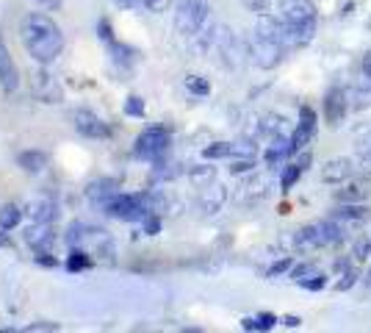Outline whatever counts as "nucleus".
<instances>
[{"label":"nucleus","mask_w":371,"mask_h":333,"mask_svg":"<svg viewBox=\"0 0 371 333\" xmlns=\"http://www.w3.org/2000/svg\"><path fill=\"white\" fill-rule=\"evenodd\" d=\"M355 175V161L352 159H330L322 170L324 184H347Z\"/></svg>","instance_id":"ddd939ff"},{"label":"nucleus","mask_w":371,"mask_h":333,"mask_svg":"<svg viewBox=\"0 0 371 333\" xmlns=\"http://www.w3.org/2000/svg\"><path fill=\"white\" fill-rule=\"evenodd\" d=\"M22 217H25V211H22L19 206L6 203V206L0 209V231H11V228H17Z\"/></svg>","instance_id":"b1692460"},{"label":"nucleus","mask_w":371,"mask_h":333,"mask_svg":"<svg viewBox=\"0 0 371 333\" xmlns=\"http://www.w3.org/2000/svg\"><path fill=\"white\" fill-rule=\"evenodd\" d=\"M308 164H311V156H308V153H305V156H302V159H299L297 164H288V167L283 170L280 186H283V189H291V186H294V184L299 181V175H302V172L308 170Z\"/></svg>","instance_id":"412c9836"},{"label":"nucleus","mask_w":371,"mask_h":333,"mask_svg":"<svg viewBox=\"0 0 371 333\" xmlns=\"http://www.w3.org/2000/svg\"><path fill=\"white\" fill-rule=\"evenodd\" d=\"M17 164L25 170V172H42L44 167H47V156L42 153V150H25V153H19V159H17Z\"/></svg>","instance_id":"aec40b11"},{"label":"nucleus","mask_w":371,"mask_h":333,"mask_svg":"<svg viewBox=\"0 0 371 333\" xmlns=\"http://www.w3.org/2000/svg\"><path fill=\"white\" fill-rule=\"evenodd\" d=\"M213 53L219 56V61L227 70H238L244 64V58L249 56V44H244L230 28L219 25L216 28V39H213Z\"/></svg>","instance_id":"20e7f679"},{"label":"nucleus","mask_w":371,"mask_h":333,"mask_svg":"<svg viewBox=\"0 0 371 333\" xmlns=\"http://www.w3.org/2000/svg\"><path fill=\"white\" fill-rule=\"evenodd\" d=\"M67 245L86 250L92 259H106L108 261L114 256V239H111V234L106 228H94V225H86V222H75L67 231Z\"/></svg>","instance_id":"f03ea898"},{"label":"nucleus","mask_w":371,"mask_h":333,"mask_svg":"<svg viewBox=\"0 0 371 333\" xmlns=\"http://www.w3.org/2000/svg\"><path fill=\"white\" fill-rule=\"evenodd\" d=\"M283 323H286L288 328H299V325H302V320H299V317H286Z\"/></svg>","instance_id":"37998d69"},{"label":"nucleus","mask_w":371,"mask_h":333,"mask_svg":"<svg viewBox=\"0 0 371 333\" xmlns=\"http://www.w3.org/2000/svg\"><path fill=\"white\" fill-rule=\"evenodd\" d=\"M355 278H358V273H355V270H347V273L341 275V281L336 284V289H338V292H344V289H349V286L355 284Z\"/></svg>","instance_id":"58836bf2"},{"label":"nucleus","mask_w":371,"mask_h":333,"mask_svg":"<svg viewBox=\"0 0 371 333\" xmlns=\"http://www.w3.org/2000/svg\"><path fill=\"white\" fill-rule=\"evenodd\" d=\"M28 331H58L56 323H36V325H28Z\"/></svg>","instance_id":"a19ab883"},{"label":"nucleus","mask_w":371,"mask_h":333,"mask_svg":"<svg viewBox=\"0 0 371 333\" xmlns=\"http://www.w3.org/2000/svg\"><path fill=\"white\" fill-rule=\"evenodd\" d=\"M291 267H294V264H291V259H280V261H274V264L269 267V273H266V275H269V278H277V275L291 273Z\"/></svg>","instance_id":"c9c22d12"},{"label":"nucleus","mask_w":371,"mask_h":333,"mask_svg":"<svg viewBox=\"0 0 371 333\" xmlns=\"http://www.w3.org/2000/svg\"><path fill=\"white\" fill-rule=\"evenodd\" d=\"M19 42L36 64H53L64 50V31L61 25L39 11H28L19 19Z\"/></svg>","instance_id":"f257e3e1"},{"label":"nucleus","mask_w":371,"mask_h":333,"mask_svg":"<svg viewBox=\"0 0 371 333\" xmlns=\"http://www.w3.org/2000/svg\"><path fill=\"white\" fill-rule=\"evenodd\" d=\"M202 156H205L208 161L230 159V156H233V145H230V142H213V145H208V147L202 150Z\"/></svg>","instance_id":"bb28decb"},{"label":"nucleus","mask_w":371,"mask_h":333,"mask_svg":"<svg viewBox=\"0 0 371 333\" xmlns=\"http://www.w3.org/2000/svg\"><path fill=\"white\" fill-rule=\"evenodd\" d=\"M94 259L86 253V250H81V247H69V259H67V267L72 270V273H81V270H86L89 264H92Z\"/></svg>","instance_id":"a878e982"},{"label":"nucleus","mask_w":371,"mask_h":333,"mask_svg":"<svg viewBox=\"0 0 371 333\" xmlns=\"http://www.w3.org/2000/svg\"><path fill=\"white\" fill-rule=\"evenodd\" d=\"M363 70H366V75L371 78V53L366 56V58H363Z\"/></svg>","instance_id":"c03bdc74"},{"label":"nucleus","mask_w":371,"mask_h":333,"mask_svg":"<svg viewBox=\"0 0 371 333\" xmlns=\"http://www.w3.org/2000/svg\"><path fill=\"white\" fill-rule=\"evenodd\" d=\"M25 211V217H28V222L31 225H39V222H53L56 220V203L50 200V197H33V200H28V206L22 209Z\"/></svg>","instance_id":"2eb2a0df"},{"label":"nucleus","mask_w":371,"mask_h":333,"mask_svg":"<svg viewBox=\"0 0 371 333\" xmlns=\"http://www.w3.org/2000/svg\"><path fill=\"white\" fill-rule=\"evenodd\" d=\"M69 120H72V128L86 139H108L111 136V125L89 108H75L69 114Z\"/></svg>","instance_id":"6e6552de"},{"label":"nucleus","mask_w":371,"mask_h":333,"mask_svg":"<svg viewBox=\"0 0 371 333\" xmlns=\"http://www.w3.org/2000/svg\"><path fill=\"white\" fill-rule=\"evenodd\" d=\"M316 273H319V270H316L313 264H299V267H291V273H288V278H291L294 284H299V286H302V284H305L308 278H313Z\"/></svg>","instance_id":"c85d7f7f"},{"label":"nucleus","mask_w":371,"mask_h":333,"mask_svg":"<svg viewBox=\"0 0 371 333\" xmlns=\"http://www.w3.org/2000/svg\"><path fill=\"white\" fill-rule=\"evenodd\" d=\"M56 239V228H50V222H39V225H28V234H25V242L33 247V250H47Z\"/></svg>","instance_id":"f3484780"},{"label":"nucleus","mask_w":371,"mask_h":333,"mask_svg":"<svg viewBox=\"0 0 371 333\" xmlns=\"http://www.w3.org/2000/svg\"><path fill=\"white\" fill-rule=\"evenodd\" d=\"M336 197H338V203H358V200H363V192H361V186H349V189H338Z\"/></svg>","instance_id":"2f4dec72"},{"label":"nucleus","mask_w":371,"mask_h":333,"mask_svg":"<svg viewBox=\"0 0 371 333\" xmlns=\"http://www.w3.org/2000/svg\"><path fill=\"white\" fill-rule=\"evenodd\" d=\"M252 167H255V159H233V161H230V172H233V175L252 172Z\"/></svg>","instance_id":"f704fd0d"},{"label":"nucleus","mask_w":371,"mask_h":333,"mask_svg":"<svg viewBox=\"0 0 371 333\" xmlns=\"http://www.w3.org/2000/svg\"><path fill=\"white\" fill-rule=\"evenodd\" d=\"M366 281H369V286H371V270H369V278H366Z\"/></svg>","instance_id":"a18cd8bd"},{"label":"nucleus","mask_w":371,"mask_h":333,"mask_svg":"<svg viewBox=\"0 0 371 333\" xmlns=\"http://www.w3.org/2000/svg\"><path fill=\"white\" fill-rule=\"evenodd\" d=\"M352 256H355V261H366L371 256V239L369 236H361L355 245H352Z\"/></svg>","instance_id":"7c9ffc66"},{"label":"nucleus","mask_w":371,"mask_h":333,"mask_svg":"<svg viewBox=\"0 0 371 333\" xmlns=\"http://www.w3.org/2000/svg\"><path fill=\"white\" fill-rule=\"evenodd\" d=\"M302 286H305L308 292H322V289L327 286V275H324V273H316V275H313V278H308Z\"/></svg>","instance_id":"e433bc0d"},{"label":"nucleus","mask_w":371,"mask_h":333,"mask_svg":"<svg viewBox=\"0 0 371 333\" xmlns=\"http://www.w3.org/2000/svg\"><path fill=\"white\" fill-rule=\"evenodd\" d=\"M188 178H191L194 186H208V184H213V178H216V170L208 167V164H197V167L188 170Z\"/></svg>","instance_id":"393cba45"},{"label":"nucleus","mask_w":371,"mask_h":333,"mask_svg":"<svg viewBox=\"0 0 371 333\" xmlns=\"http://www.w3.org/2000/svg\"><path fill=\"white\" fill-rule=\"evenodd\" d=\"M224 200H227V189L222 184H208V186H202V195H199V211L205 217L219 214Z\"/></svg>","instance_id":"4468645a"},{"label":"nucleus","mask_w":371,"mask_h":333,"mask_svg":"<svg viewBox=\"0 0 371 333\" xmlns=\"http://www.w3.org/2000/svg\"><path fill=\"white\" fill-rule=\"evenodd\" d=\"M31 95L44 106H61L64 103V86L50 70H44V64H39V70L31 72Z\"/></svg>","instance_id":"39448f33"},{"label":"nucleus","mask_w":371,"mask_h":333,"mask_svg":"<svg viewBox=\"0 0 371 333\" xmlns=\"http://www.w3.org/2000/svg\"><path fill=\"white\" fill-rule=\"evenodd\" d=\"M145 111H147V106H145V100L139 95H131L125 100V114L128 117H145Z\"/></svg>","instance_id":"c756f323"},{"label":"nucleus","mask_w":371,"mask_h":333,"mask_svg":"<svg viewBox=\"0 0 371 333\" xmlns=\"http://www.w3.org/2000/svg\"><path fill=\"white\" fill-rule=\"evenodd\" d=\"M280 17L286 22H311V19H316V6L311 0H283Z\"/></svg>","instance_id":"f8f14e48"},{"label":"nucleus","mask_w":371,"mask_h":333,"mask_svg":"<svg viewBox=\"0 0 371 333\" xmlns=\"http://www.w3.org/2000/svg\"><path fill=\"white\" fill-rule=\"evenodd\" d=\"M230 159H255V145L252 142H238L233 145V156Z\"/></svg>","instance_id":"72a5a7b5"},{"label":"nucleus","mask_w":371,"mask_h":333,"mask_svg":"<svg viewBox=\"0 0 371 333\" xmlns=\"http://www.w3.org/2000/svg\"><path fill=\"white\" fill-rule=\"evenodd\" d=\"M280 320L274 314H258V317H244L241 320V328L244 331H272Z\"/></svg>","instance_id":"5701e85b"},{"label":"nucleus","mask_w":371,"mask_h":333,"mask_svg":"<svg viewBox=\"0 0 371 333\" xmlns=\"http://www.w3.org/2000/svg\"><path fill=\"white\" fill-rule=\"evenodd\" d=\"M371 217V211L361 203H341L336 211H333V220L338 222H366Z\"/></svg>","instance_id":"a211bd4d"},{"label":"nucleus","mask_w":371,"mask_h":333,"mask_svg":"<svg viewBox=\"0 0 371 333\" xmlns=\"http://www.w3.org/2000/svg\"><path fill=\"white\" fill-rule=\"evenodd\" d=\"M358 153H361L363 164H371V128L366 131V133L358 136Z\"/></svg>","instance_id":"473e14b6"},{"label":"nucleus","mask_w":371,"mask_h":333,"mask_svg":"<svg viewBox=\"0 0 371 333\" xmlns=\"http://www.w3.org/2000/svg\"><path fill=\"white\" fill-rule=\"evenodd\" d=\"M208 19H211L208 0H178V6H175V31L181 36L191 39Z\"/></svg>","instance_id":"7ed1b4c3"},{"label":"nucleus","mask_w":371,"mask_h":333,"mask_svg":"<svg viewBox=\"0 0 371 333\" xmlns=\"http://www.w3.org/2000/svg\"><path fill=\"white\" fill-rule=\"evenodd\" d=\"M142 3H145V8L153 11V14H164V11L172 6V0H142Z\"/></svg>","instance_id":"4c0bfd02"},{"label":"nucleus","mask_w":371,"mask_h":333,"mask_svg":"<svg viewBox=\"0 0 371 333\" xmlns=\"http://www.w3.org/2000/svg\"><path fill=\"white\" fill-rule=\"evenodd\" d=\"M291 153H294V147H291V136L277 133V136H272V145L266 147L263 159H266V164H269V167H277V164H283Z\"/></svg>","instance_id":"dca6fc26"},{"label":"nucleus","mask_w":371,"mask_h":333,"mask_svg":"<svg viewBox=\"0 0 371 333\" xmlns=\"http://www.w3.org/2000/svg\"><path fill=\"white\" fill-rule=\"evenodd\" d=\"M170 131L164 125H150L136 136V156L142 159H161L170 150Z\"/></svg>","instance_id":"0eeeda50"},{"label":"nucleus","mask_w":371,"mask_h":333,"mask_svg":"<svg viewBox=\"0 0 371 333\" xmlns=\"http://www.w3.org/2000/svg\"><path fill=\"white\" fill-rule=\"evenodd\" d=\"M186 89H188L191 95H197V97H205V95L211 92V83H208V78H202V75H188V78H186Z\"/></svg>","instance_id":"cd10ccee"},{"label":"nucleus","mask_w":371,"mask_h":333,"mask_svg":"<svg viewBox=\"0 0 371 333\" xmlns=\"http://www.w3.org/2000/svg\"><path fill=\"white\" fill-rule=\"evenodd\" d=\"M294 247H297V250H319V247H322V239H319V222L299 228V231L294 234Z\"/></svg>","instance_id":"6ab92c4d"},{"label":"nucleus","mask_w":371,"mask_h":333,"mask_svg":"<svg viewBox=\"0 0 371 333\" xmlns=\"http://www.w3.org/2000/svg\"><path fill=\"white\" fill-rule=\"evenodd\" d=\"M0 89L3 92H17L19 89V67L8 50V44L0 36Z\"/></svg>","instance_id":"9b49d317"},{"label":"nucleus","mask_w":371,"mask_h":333,"mask_svg":"<svg viewBox=\"0 0 371 333\" xmlns=\"http://www.w3.org/2000/svg\"><path fill=\"white\" fill-rule=\"evenodd\" d=\"M347 111H349V95L341 86L330 89L324 95V120H327V125L330 128H338L347 120Z\"/></svg>","instance_id":"1a4fd4ad"},{"label":"nucleus","mask_w":371,"mask_h":333,"mask_svg":"<svg viewBox=\"0 0 371 333\" xmlns=\"http://www.w3.org/2000/svg\"><path fill=\"white\" fill-rule=\"evenodd\" d=\"M286 56V44L277 39H269L263 33H252L249 39V58L261 67V70H274Z\"/></svg>","instance_id":"423d86ee"},{"label":"nucleus","mask_w":371,"mask_h":333,"mask_svg":"<svg viewBox=\"0 0 371 333\" xmlns=\"http://www.w3.org/2000/svg\"><path fill=\"white\" fill-rule=\"evenodd\" d=\"M117 192H119V189H117V184H114V181H94V184L89 186V192H86V195L103 206V203H106L108 197H114Z\"/></svg>","instance_id":"4be33fe9"},{"label":"nucleus","mask_w":371,"mask_h":333,"mask_svg":"<svg viewBox=\"0 0 371 333\" xmlns=\"http://www.w3.org/2000/svg\"><path fill=\"white\" fill-rule=\"evenodd\" d=\"M313 133H316V114H313L311 106H302V111H299V125H297V131L291 133V147H294V153L305 150V147L313 142Z\"/></svg>","instance_id":"9d476101"},{"label":"nucleus","mask_w":371,"mask_h":333,"mask_svg":"<svg viewBox=\"0 0 371 333\" xmlns=\"http://www.w3.org/2000/svg\"><path fill=\"white\" fill-rule=\"evenodd\" d=\"M33 3H39V6L47 8V11H58V8L64 6V0H33Z\"/></svg>","instance_id":"ea45409f"},{"label":"nucleus","mask_w":371,"mask_h":333,"mask_svg":"<svg viewBox=\"0 0 371 333\" xmlns=\"http://www.w3.org/2000/svg\"><path fill=\"white\" fill-rule=\"evenodd\" d=\"M114 3H117L119 8H136V6L142 3V0H114Z\"/></svg>","instance_id":"79ce46f5"}]
</instances>
